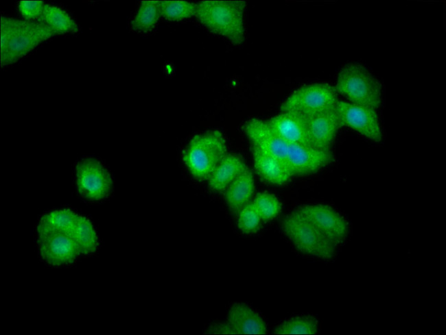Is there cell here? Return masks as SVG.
I'll use <instances>...</instances> for the list:
<instances>
[{
  "label": "cell",
  "mask_w": 446,
  "mask_h": 335,
  "mask_svg": "<svg viewBox=\"0 0 446 335\" xmlns=\"http://www.w3.org/2000/svg\"><path fill=\"white\" fill-rule=\"evenodd\" d=\"M58 34L43 23L1 16V66L12 64Z\"/></svg>",
  "instance_id": "cell-1"
},
{
  "label": "cell",
  "mask_w": 446,
  "mask_h": 335,
  "mask_svg": "<svg viewBox=\"0 0 446 335\" xmlns=\"http://www.w3.org/2000/svg\"><path fill=\"white\" fill-rule=\"evenodd\" d=\"M245 1L207 0L196 3L195 16L210 32L233 45L245 39Z\"/></svg>",
  "instance_id": "cell-2"
},
{
  "label": "cell",
  "mask_w": 446,
  "mask_h": 335,
  "mask_svg": "<svg viewBox=\"0 0 446 335\" xmlns=\"http://www.w3.org/2000/svg\"><path fill=\"white\" fill-rule=\"evenodd\" d=\"M335 89L347 101L378 110L383 102L381 81L364 64L350 62L338 72Z\"/></svg>",
  "instance_id": "cell-3"
},
{
  "label": "cell",
  "mask_w": 446,
  "mask_h": 335,
  "mask_svg": "<svg viewBox=\"0 0 446 335\" xmlns=\"http://www.w3.org/2000/svg\"><path fill=\"white\" fill-rule=\"evenodd\" d=\"M227 153L226 139L219 130H211L195 135L183 153V161L198 181L208 179Z\"/></svg>",
  "instance_id": "cell-4"
},
{
  "label": "cell",
  "mask_w": 446,
  "mask_h": 335,
  "mask_svg": "<svg viewBox=\"0 0 446 335\" xmlns=\"http://www.w3.org/2000/svg\"><path fill=\"white\" fill-rule=\"evenodd\" d=\"M281 229L295 248L304 254L322 259H330L336 254L337 247L296 210L284 217Z\"/></svg>",
  "instance_id": "cell-5"
},
{
  "label": "cell",
  "mask_w": 446,
  "mask_h": 335,
  "mask_svg": "<svg viewBox=\"0 0 446 335\" xmlns=\"http://www.w3.org/2000/svg\"><path fill=\"white\" fill-rule=\"evenodd\" d=\"M338 99L335 87L329 84H305L287 97L280 110L308 117L334 109Z\"/></svg>",
  "instance_id": "cell-6"
},
{
  "label": "cell",
  "mask_w": 446,
  "mask_h": 335,
  "mask_svg": "<svg viewBox=\"0 0 446 335\" xmlns=\"http://www.w3.org/2000/svg\"><path fill=\"white\" fill-rule=\"evenodd\" d=\"M75 183L80 196L90 202L107 198L112 192L113 184L108 169L93 158H84L77 162Z\"/></svg>",
  "instance_id": "cell-7"
},
{
  "label": "cell",
  "mask_w": 446,
  "mask_h": 335,
  "mask_svg": "<svg viewBox=\"0 0 446 335\" xmlns=\"http://www.w3.org/2000/svg\"><path fill=\"white\" fill-rule=\"evenodd\" d=\"M334 110L341 126L372 142H380L383 133L376 110L338 99Z\"/></svg>",
  "instance_id": "cell-8"
},
{
  "label": "cell",
  "mask_w": 446,
  "mask_h": 335,
  "mask_svg": "<svg viewBox=\"0 0 446 335\" xmlns=\"http://www.w3.org/2000/svg\"><path fill=\"white\" fill-rule=\"evenodd\" d=\"M296 210L336 247L344 243L349 233L346 219L327 204H307Z\"/></svg>",
  "instance_id": "cell-9"
},
{
  "label": "cell",
  "mask_w": 446,
  "mask_h": 335,
  "mask_svg": "<svg viewBox=\"0 0 446 335\" xmlns=\"http://www.w3.org/2000/svg\"><path fill=\"white\" fill-rule=\"evenodd\" d=\"M36 245L41 260L52 266L71 265L81 256L72 238L65 233L38 232Z\"/></svg>",
  "instance_id": "cell-10"
},
{
  "label": "cell",
  "mask_w": 446,
  "mask_h": 335,
  "mask_svg": "<svg viewBox=\"0 0 446 335\" xmlns=\"http://www.w3.org/2000/svg\"><path fill=\"white\" fill-rule=\"evenodd\" d=\"M334 161L331 149H323L311 145L288 144L285 164L294 175L315 173Z\"/></svg>",
  "instance_id": "cell-11"
},
{
  "label": "cell",
  "mask_w": 446,
  "mask_h": 335,
  "mask_svg": "<svg viewBox=\"0 0 446 335\" xmlns=\"http://www.w3.org/2000/svg\"><path fill=\"white\" fill-rule=\"evenodd\" d=\"M244 131L253 148L277 158L286 165L288 143L275 132L267 120L250 119L244 123Z\"/></svg>",
  "instance_id": "cell-12"
},
{
  "label": "cell",
  "mask_w": 446,
  "mask_h": 335,
  "mask_svg": "<svg viewBox=\"0 0 446 335\" xmlns=\"http://www.w3.org/2000/svg\"><path fill=\"white\" fill-rule=\"evenodd\" d=\"M305 118L309 145L320 149H331L342 127L335 110Z\"/></svg>",
  "instance_id": "cell-13"
},
{
  "label": "cell",
  "mask_w": 446,
  "mask_h": 335,
  "mask_svg": "<svg viewBox=\"0 0 446 335\" xmlns=\"http://www.w3.org/2000/svg\"><path fill=\"white\" fill-rule=\"evenodd\" d=\"M267 121L275 132L288 144L309 145L305 117L281 112Z\"/></svg>",
  "instance_id": "cell-14"
},
{
  "label": "cell",
  "mask_w": 446,
  "mask_h": 335,
  "mask_svg": "<svg viewBox=\"0 0 446 335\" xmlns=\"http://www.w3.org/2000/svg\"><path fill=\"white\" fill-rule=\"evenodd\" d=\"M226 323L234 334H265L267 332L262 317L244 303H235L230 308Z\"/></svg>",
  "instance_id": "cell-15"
},
{
  "label": "cell",
  "mask_w": 446,
  "mask_h": 335,
  "mask_svg": "<svg viewBox=\"0 0 446 335\" xmlns=\"http://www.w3.org/2000/svg\"><path fill=\"white\" fill-rule=\"evenodd\" d=\"M253 157L257 173L267 183L281 186L293 177L281 160L269 153L253 148Z\"/></svg>",
  "instance_id": "cell-16"
},
{
  "label": "cell",
  "mask_w": 446,
  "mask_h": 335,
  "mask_svg": "<svg viewBox=\"0 0 446 335\" xmlns=\"http://www.w3.org/2000/svg\"><path fill=\"white\" fill-rule=\"evenodd\" d=\"M246 169V164L241 156L226 153L208 179L210 189L216 193L224 191Z\"/></svg>",
  "instance_id": "cell-17"
},
{
  "label": "cell",
  "mask_w": 446,
  "mask_h": 335,
  "mask_svg": "<svg viewBox=\"0 0 446 335\" xmlns=\"http://www.w3.org/2000/svg\"><path fill=\"white\" fill-rule=\"evenodd\" d=\"M254 190L253 175L247 168L224 190V199L230 210L233 213H238L249 203Z\"/></svg>",
  "instance_id": "cell-18"
},
{
  "label": "cell",
  "mask_w": 446,
  "mask_h": 335,
  "mask_svg": "<svg viewBox=\"0 0 446 335\" xmlns=\"http://www.w3.org/2000/svg\"><path fill=\"white\" fill-rule=\"evenodd\" d=\"M78 214L68 208L56 210L44 214L36 227L38 232H60L69 235Z\"/></svg>",
  "instance_id": "cell-19"
},
{
  "label": "cell",
  "mask_w": 446,
  "mask_h": 335,
  "mask_svg": "<svg viewBox=\"0 0 446 335\" xmlns=\"http://www.w3.org/2000/svg\"><path fill=\"white\" fill-rule=\"evenodd\" d=\"M81 255H89L95 252L98 247V237L90 220L78 215L69 233Z\"/></svg>",
  "instance_id": "cell-20"
},
{
  "label": "cell",
  "mask_w": 446,
  "mask_h": 335,
  "mask_svg": "<svg viewBox=\"0 0 446 335\" xmlns=\"http://www.w3.org/2000/svg\"><path fill=\"white\" fill-rule=\"evenodd\" d=\"M51 27L58 35L73 34L78 31L77 23L69 14L61 8L51 4H45L38 21Z\"/></svg>",
  "instance_id": "cell-21"
},
{
  "label": "cell",
  "mask_w": 446,
  "mask_h": 335,
  "mask_svg": "<svg viewBox=\"0 0 446 335\" xmlns=\"http://www.w3.org/2000/svg\"><path fill=\"white\" fill-rule=\"evenodd\" d=\"M159 1H143L130 21L131 29L137 32L152 31L161 16Z\"/></svg>",
  "instance_id": "cell-22"
},
{
  "label": "cell",
  "mask_w": 446,
  "mask_h": 335,
  "mask_svg": "<svg viewBox=\"0 0 446 335\" xmlns=\"http://www.w3.org/2000/svg\"><path fill=\"white\" fill-rule=\"evenodd\" d=\"M318 331V322L315 317L299 316L282 322L274 332L277 334H315Z\"/></svg>",
  "instance_id": "cell-23"
},
{
  "label": "cell",
  "mask_w": 446,
  "mask_h": 335,
  "mask_svg": "<svg viewBox=\"0 0 446 335\" xmlns=\"http://www.w3.org/2000/svg\"><path fill=\"white\" fill-rule=\"evenodd\" d=\"M160 14L168 21H179L195 16L196 3L185 1H159Z\"/></svg>",
  "instance_id": "cell-24"
},
{
  "label": "cell",
  "mask_w": 446,
  "mask_h": 335,
  "mask_svg": "<svg viewBox=\"0 0 446 335\" xmlns=\"http://www.w3.org/2000/svg\"><path fill=\"white\" fill-rule=\"evenodd\" d=\"M253 203L263 221L272 220L281 210V203L279 199L274 195L268 192L258 193Z\"/></svg>",
  "instance_id": "cell-25"
},
{
  "label": "cell",
  "mask_w": 446,
  "mask_h": 335,
  "mask_svg": "<svg viewBox=\"0 0 446 335\" xmlns=\"http://www.w3.org/2000/svg\"><path fill=\"white\" fill-rule=\"evenodd\" d=\"M261 221L253 202L247 203L238 212L237 226L244 234L256 233L259 229Z\"/></svg>",
  "instance_id": "cell-26"
},
{
  "label": "cell",
  "mask_w": 446,
  "mask_h": 335,
  "mask_svg": "<svg viewBox=\"0 0 446 335\" xmlns=\"http://www.w3.org/2000/svg\"><path fill=\"white\" fill-rule=\"evenodd\" d=\"M45 4L42 1H21L19 3V10L25 20L38 22Z\"/></svg>",
  "instance_id": "cell-27"
},
{
  "label": "cell",
  "mask_w": 446,
  "mask_h": 335,
  "mask_svg": "<svg viewBox=\"0 0 446 335\" xmlns=\"http://www.w3.org/2000/svg\"><path fill=\"white\" fill-rule=\"evenodd\" d=\"M207 333L234 334L227 323H218L209 327Z\"/></svg>",
  "instance_id": "cell-28"
}]
</instances>
